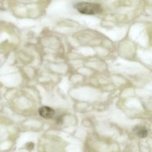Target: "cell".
<instances>
[{"label":"cell","mask_w":152,"mask_h":152,"mask_svg":"<svg viewBox=\"0 0 152 152\" xmlns=\"http://www.w3.org/2000/svg\"><path fill=\"white\" fill-rule=\"evenodd\" d=\"M75 8L80 13L86 15H95L101 13L102 11L100 4L92 3H79L76 4Z\"/></svg>","instance_id":"1"},{"label":"cell","mask_w":152,"mask_h":152,"mask_svg":"<svg viewBox=\"0 0 152 152\" xmlns=\"http://www.w3.org/2000/svg\"><path fill=\"white\" fill-rule=\"evenodd\" d=\"M39 114L45 118H51L54 115V111L52 108L47 106H43L39 109Z\"/></svg>","instance_id":"2"},{"label":"cell","mask_w":152,"mask_h":152,"mask_svg":"<svg viewBox=\"0 0 152 152\" xmlns=\"http://www.w3.org/2000/svg\"><path fill=\"white\" fill-rule=\"evenodd\" d=\"M147 131L145 129H140L137 132V134L138 136L141 138H144L146 137V136L147 135Z\"/></svg>","instance_id":"3"},{"label":"cell","mask_w":152,"mask_h":152,"mask_svg":"<svg viewBox=\"0 0 152 152\" xmlns=\"http://www.w3.org/2000/svg\"><path fill=\"white\" fill-rule=\"evenodd\" d=\"M27 149L29 151L33 150L34 147V144L32 142H29L26 145Z\"/></svg>","instance_id":"4"}]
</instances>
